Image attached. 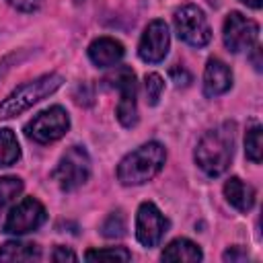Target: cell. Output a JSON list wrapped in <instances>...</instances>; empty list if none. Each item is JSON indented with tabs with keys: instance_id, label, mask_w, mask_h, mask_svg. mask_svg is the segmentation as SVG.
<instances>
[{
	"instance_id": "2",
	"label": "cell",
	"mask_w": 263,
	"mask_h": 263,
	"mask_svg": "<svg viewBox=\"0 0 263 263\" xmlns=\"http://www.w3.org/2000/svg\"><path fill=\"white\" fill-rule=\"evenodd\" d=\"M164 160V146L160 142H146L121 158L117 164V179L121 185H144L160 173Z\"/></svg>"
},
{
	"instance_id": "17",
	"label": "cell",
	"mask_w": 263,
	"mask_h": 263,
	"mask_svg": "<svg viewBox=\"0 0 263 263\" xmlns=\"http://www.w3.org/2000/svg\"><path fill=\"white\" fill-rule=\"evenodd\" d=\"M21 158V146L12 129H0V166H10Z\"/></svg>"
},
{
	"instance_id": "4",
	"label": "cell",
	"mask_w": 263,
	"mask_h": 263,
	"mask_svg": "<svg viewBox=\"0 0 263 263\" xmlns=\"http://www.w3.org/2000/svg\"><path fill=\"white\" fill-rule=\"evenodd\" d=\"M53 181L62 191H74L82 187L90 177V156L82 146L68 148L58 160L53 173Z\"/></svg>"
},
{
	"instance_id": "6",
	"label": "cell",
	"mask_w": 263,
	"mask_h": 263,
	"mask_svg": "<svg viewBox=\"0 0 263 263\" xmlns=\"http://www.w3.org/2000/svg\"><path fill=\"white\" fill-rule=\"evenodd\" d=\"M173 23H175V31H177L179 39L185 41L187 45L203 47L212 39L210 23H208L203 10L199 6H195V4L179 6L175 10V14H173Z\"/></svg>"
},
{
	"instance_id": "23",
	"label": "cell",
	"mask_w": 263,
	"mask_h": 263,
	"mask_svg": "<svg viewBox=\"0 0 263 263\" xmlns=\"http://www.w3.org/2000/svg\"><path fill=\"white\" fill-rule=\"evenodd\" d=\"M168 74H171V80H173L177 86H181V84H183V86H187V84L191 82V74H189L183 66H175V68H171V72H168Z\"/></svg>"
},
{
	"instance_id": "27",
	"label": "cell",
	"mask_w": 263,
	"mask_h": 263,
	"mask_svg": "<svg viewBox=\"0 0 263 263\" xmlns=\"http://www.w3.org/2000/svg\"><path fill=\"white\" fill-rule=\"evenodd\" d=\"M14 60H18V55H16V53H10V55H6V58H2V60H0V78H2L10 68H12L10 64H14Z\"/></svg>"
},
{
	"instance_id": "7",
	"label": "cell",
	"mask_w": 263,
	"mask_h": 263,
	"mask_svg": "<svg viewBox=\"0 0 263 263\" xmlns=\"http://www.w3.org/2000/svg\"><path fill=\"white\" fill-rule=\"evenodd\" d=\"M68 129H70V117H68L66 109L60 105H53V107L37 113L25 125L27 138L37 144H51V142L60 140L62 136H66Z\"/></svg>"
},
{
	"instance_id": "29",
	"label": "cell",
	"mask_w": 263,
	"mask_h": 263,
	"mask_svg": "<svg viewBox=\"0 0 263 263\" xmlns=\"http://www.w3.org/2000/svg\"><path fill=\"white\" fill-rule=\"evenodd\" d=\"M240 2H245L247 6H251V8H255V10H259L261 4H263V0H240Z\"/></svg>"
},
{
	"instance_id": "1",
	"label": "cell",
	"mask_w": 263,
	"mask_h": 263,
	"mask_svg": "<svg viewBox=\"0 0 263 263\" xmlns=\"http://www.w3.org/2000/svg\"><path fill=\"white\" fill-rule=\"evenodd\" d=\"M234 156V123L226 121L205 132L195 148V162L208 177H220Z\"/></svg>"
},
{
	"instance_id": "20",
	"label": "cell",
	"mask_w": 263,
	"mask_h": 263,
	"mask_svg": "<svg viewBox=\"0 0 263 263\" xmlns=\"http://www.w3.org/2000/svg\"><path fill=\"white\" fill-rule=\"evenodd\" d=\"M86 261H129L132 253L125 247H109V249H90L84 255Z\"/></svg>"
},
{
	"instance_id": "21",
	"label": "cell",
	"mask_w": 263,
	"mask_h": 263,
	"mask_svg": "<svg viewBox=\"0 0 263 263\" xmlns=\"http://www.w3.org/2000/svg\"><path fill=\"white\" fill-rule=\"evenodd\" d=\"M144 86H146V99H148V105H156L162 97V90H164V80L160 74L156 72H150L144 76Z\"/></svg>"
},
{
	"instance_id": "9",
	"label": "cell",
	"mask_w": 263,
	"mask_h": 263,
	"mask_svg": "<svg viewBox=\"0 0 263 263\" xmlns=\"http://www.w3.org/2000/svg\"><path fill=\"white\" fill-rule=\"evenodd\" d=\"M222 39L228 51L238 53L242 49H249L257 43L259 39V25L251 18H247L240 12H230L224 21V29H222Z\"/></svg>"
},
{
	"instance_id": "25",
	"label": "cell",
	"mask_w": 263,
	"mask_h": 263,
	"mask_svg": "<svg viewBox=\"0 0 263 263\" xmlns=\"http://www.w3.org/2000/svg\"><path fill=\"white\" fill-rule=\"evenodd\" d=\"M222 259H224V261H247L249 255H247V251H242L240 247H230V249L224 251Z\"/></svg>"
},
{
	"instance_id": "13",
	"label": "cell",
	"mask_w": 263,
	"mask_h": 263,
	"mask_svg": "<svg viewBox=\"0 0 263 263\" xmlns=\"http://www.w3.org/2000/svg\"><path fill=\"white\" fill-rule=\"evenodd\" d=\"M123 45L113 37H99L88 45V58L99 68H111L123 58Z\"/></svg>"
},
{
	"instance_id": "28",
	"label": "cell",
	"mask_w": 263,
	"mask_h": 263,
	"mask_svg": "<svg viewBox=\"0 0 263 263\" xmlns=\"http://www.w3.org/2000/svg\"><path fill=\"white\" fill-rule=\"evenodd\" d=\"M253 66H255V70H261V60H259V53H261V47L259 45H255L253 47Z\"/></svg>"
},
{
	"instance_id": "10",
	"label": "cell",
	"mask_w": 263,
	"mask_h": 263,
	"mask_svg": "<svg viewBox=\"0 0 263 263\" xmlns=\"http://www.w3.org/2000/svg\"><path fill=\"white\" fill-rule=\"evenodd\" d=\"M171 47V35L164 21L154 18L148 23V27L142 33V39L138 43V55L146 64H158L166 58Z\"/></svg>"
},
{
	"instance_id": "14",
	"label": "cell",
	"mask_w": 263,
	"mask_h": 263,
	"mask_svg": "<svg viewBox=\"0 0 263 263\" xmlns=\"http://www.w3.org/2000/svg\"><path fill=\"white\" fill-rule=\"evenodd\" d=\"M224 195L228 203L238 212H249L255 205V189L238 177H230L224 183Z\"/></svg>"
},
{
	"instance_id": "3",
	"label": "cell",
	"mask_w": 263,
	"mask_h": 263,
	"mask_svg": "<svg viewBox=\"0 0 263 263\" xmlns=\"http://www.w3.org/2000/svg\"><path fill=\"white\" fill-rule=\"evenodd\" d=\"M64 78L62 74H43L23 86H18L16 90H12L2 103H0V119H10L14 115H21L23 111H27L29 107H33L35 103H39L41 99L53 95L60 86H62Z\"/></svg>"
},
{
	"instance_id": "18",
	"label": "cell",
	"mask_w": 263,
	"mask_h": 263,
	"mask_svg": "<svg viewBox=\"0 0 263 263\" xmlns=\"http://www.w3.org/2000/svg\"><path fill=\"white\" fill-rule=\"evenodd\" d=\"M21 193H23V181L18 177H12V175L0 177V214L12 201H16V197Z\"/></svg>"
},
{
	"instance_id": "19",
	"label": "cell",
	"mask_w": 263,
	"mask_h": 263,
	"mask_svg": "<svg viewBox=\"0 0 263 263\" xmlns=\"http://www.w3.org/2000/svg\"><path fill=\"white\" fill-rule=\"evenodd\" d=\"M261 136H263L261 125H253L245 136V154L255 164L261 162V154H263V138Z\"/></svg>"
},
{
	"instance_id": "5",
	"label": "cell",
	"mask_w": 263,
	"mask_h": 263,
	"mask_svg": "<svg viewBox=\"0 0 263 263\" xmlns=\"http://www.w3.org/2000/svg\"><path fill=\"white\" fill-rule=\"evenodd\" d=\"M105 82L109 86L119 88L117 103V119L123 127H134L138 123V84L136 74L127 66H119L111 74H107Z\"/></svg>"
},
{
	"instance_id": "8",
	"label": "cell",
	"mask_w": 263,
	"mask_h": 263,
	"mask_svg": "<svg viewBox=\"0 0 263 263\" xmlns=\"http://www.w3.org/2000/svg\"><path fill=\"white\" fill-rule=\"evenodd\" d=\"M45 220H47V212L43 203L35 197H25L14 208H10L2 230L6 234H27L43 226Z\"/></svg>"
},
{
	"instance_id": "26",
	"label": "cell",
	"mask_w": 263,
	"mask_h": 263,
	"mask_svg": "<svg viewBox=\"0 0 263 263\" xmlns=\"http://www.w3.org/2000/svg\"><path fill=\"white\" fill-rule=\"evenodd\" d=\"M51 259L53 261H76L78 257H76V253H72L66 247H55L53 253H51Z\"/></svg>"
},
{
	"instance_id": "22",
	"label": "cell",
	"mask_w": 263,
	"mask_h": 263,
	"mask_svg": "<svg viewBox=\"0 0 263 263\" xmlns=\"http://www.w3.org/2000/svg\"><path fill=\"white\" fill-rule=\"evenodd\" d=\"M101 232H103V236H107V238L123 236V234H125V218H123V214H121L119 210H117V212H111L109 218L103 222Z\"/></svg>"
},
{
	"instance_id": "12",
	"label": "cell",
	"mask_w": 263,
	"mask_h": 263,
	"mask_svg": "<svg viewBox=\"0 0 263 263\" xmlns=\"http://www.w3.org/2000/svg\"><path fill=\"white\" fill-rule=\"evenodd\" d=\"M230 86H232L230 68L218 58L208 60L205 70H203V95L214 99V97H220L226 90H230Z\"/></svg>"
},
{
	"instance_id": "11",
	"label": "cell",
	"mask_w": 263,
	"mask_h": 263,
	"mask_svg": "<svg viewBox=\"0 0 263 263\" xmlns=\"http://www.w3.org/2000/svg\"><path fill=\"white\" fill-rule=\"evenodd\" d=\"M168 228V220L162 216V212L152 203V201H144L138 208L136 214V236L140 240V245L144 247H156L160 242V238L164 236Z\"/></svg>"
},
{
	"instance_id": "24",
	"label": "cell",
	"mask_w": 263,
	"mask_h": 263,
	"mask_svg": "<svg viewBox=\"0 0 263 263\" xmlns=\"http://www.w3.org/2000/svg\"><path fill=\"white\" fill-rule=\"evenodd\" d=\"M6 2L21 12H35L41 6V0H6Z\"/></svg>"
},
{
	"instance_id": "16",
	"label": "cell",
	"mask_w": 263,
	"mask_h": 263,
	"mask_svg": "<svg viewBox=\"0 0 263 263\" xmlns=\"http://www.w3.org/2000/svg\"><path fill=\"white\" fill-rule=\"evenodd\" d=\"M41 249L35 242L8 240L0 245V261H39Z\"/></svg>"
},
{
	"instance_id": "15",
	"label": "cell",
	"mask_w": 263,
	"mask_h": 263,
	"mask_svg": "<svg viewBox=\"0 0 263 263\" xmlns=\"http://www.w3.org/2000/svg\"><path fill=\"white\" fill-rule=\"evenodd\" d=\"M162 261H201V249L189 238H175L162 251Z\"/></svg>"
}]
</instances>
